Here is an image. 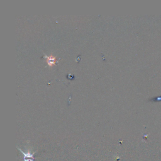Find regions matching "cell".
<instances>
[{
    "instance_id": "1",
    "label": "cell",
    "mask_w": 161,
    "mask_h": 161,
    "mask_svg": "<svg viewBox=\"0 0 161 161\" xmlns=\"http://www.w3.org/2000/svg\"><path fill=\"white\" fill-rule=\"evenodd\" d=\"M18 150L20 151L22 154L24 155V161H33V155L35 153H31L30 151L27 152H24L22 149L18 148Z\"/></svg>"
},
{
    "instance_id": "2",
    "label": "cell",
    "mask_w": 161,
    "mask_h": 161,
    "mask_svg": "<svg viewBox=\"0 0 161 161\" xmlns=\"http://www.w3.org/2000/svg\"><path fill=\"white\" fill-rule=\"evenodd\" d=\"M44 57L47 59V63L49 66H52L55 63V61H56V57H52V56H47L46 55H45Z\"/></svg>"
}]
</instances>
